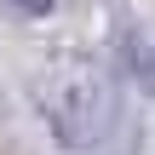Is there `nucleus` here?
<instances>
[{"label": "nucleus", "instance_id": "1", "mask_svg": "<svg viewBox=\"0 0 155 155\" xmlns=\"http://www.w3.org/2000/svg\"><path fill=\"white\" fill-rule=\"evenodd\" d=\"M35 98H40V121L52 127V138L63 150H104L115 138L121 92L98 63H81V58L52 63L35 81Z\"/></svg>", "mask_w": 155, "mask_h": 155}, {"label": "nucleus", "instance_id": "2", "mask_svg": "<svg viewBox=\"0 0 155 155\" xmlns=\"http://www.w3.org/2000/svg\"><path fill=\"white\" fill-rule=\"evenodd\" d=\"M6 6H12L17 17H46V12H52L58 0H6Z\"/></svg>", "mask_w": 155, "mask_h": 155}]
</instances>
